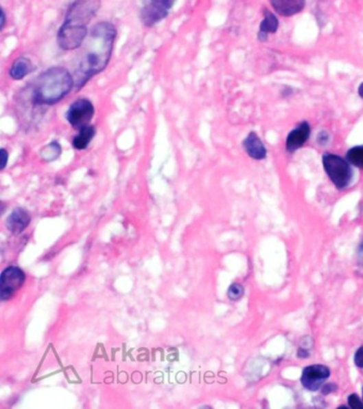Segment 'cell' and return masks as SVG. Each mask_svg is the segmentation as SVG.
Returning <instances> with one entry per match:
<instances>
[{
	"mask_svg": "<svg viewBox=\"0 0 363 409\" xmlns=\"http://www.w3.org/2000/svg\"><path fill=\"white\" fill-rule=\"evenodd\" d=\"M117 36V28L109 21H100L93 27L86 52L76 71L77 90L84 88L93 77L105 71L111 60Z\"/></svg>",
	"mask_w": 363,
	"mask_h": 409,
	"instance_id": "cell-1",
	"label": "cell"
},
{
	"mask_svg": "<svg viewBox=\"0 0 363 409\" xmlns=\"http://www.w3.org/2000/svg\"><path fill=\"white\" fill-rule=\"evenodd\" d=\"M76 87L75 77L63 67H53L40 74L34 83L31 102L34 106H53Z\"/></svg>",
	"mask_w": 363,
	"mask_h": 409,
	"instance_id": "cell-2",
	"label": "cell"
},
{
	"mask_svg": "<svg viewBox=\"0 0 363 409\" xmlns=\"http://www.w3.org/2000/svg\"><path fill=\"white\" fill-rule=\"evenodd\" d=\"M102 0H75L69 5L62 27L88 34V25L98 12Z\"/></svg>",
	"mask_w": 363,
	"mask_h": 409,
	"instance_id": "cell-3",
	"label": "cell"
},
{
	"mask_svg": "<svg viewBox=\"0 0 363 409\" xmlns=\"http://www.w3.org/2000/svg\"><path fill=\"white\" fill-rule=\"evenodd\" d=\"M323 166L326 174L337 189H345L351 185L354 173L349 161L338 155L326 153L323 156Z\"/></svg>",
	"mask_w": 363,
	"mask_h": 409,
	"instance_id": "cell-4",
	"label": "cell"
},
{
	"mask_svg": "<svg viewBox=\"0 0 363 409\" xmlns=\"http://www.w3.org/2000/svg\"><path fill=\"white\" fill-rule=\"evenodd\" d=\"M176 0H143L140 19L145 27H154L167 19Z\"/></svg>",
	"mask_w": 363,
	"mask_h": 409,
	"instance_id": "cell-5",
	"label": "cell"
},
{
	"mask_svg": "<svg viewBox=\"0 0 363 409\" xmlns=\"http://www.w3.org/2000/svg\"><path fill=\"white\" fill-rule=\"evenodd\" d=\"M95 114L94 104L88 98H78L75 100L67 111V121L74 129H81L91 125L93 116Z\"/></svg>",
	"mask_w": 363,
	"mask_h": 409,
	"instance_id": "cell-6",
	"label": "cell"
},
{
	"mask_svg": "<svg viewBox=\"0 0 363 409\" xmlns=\"http://www.w3.org/2000/svg\"><path fill=\"white\" fill-rule=\"evenodd\" d=\"M25 274L19 267H9L3 271L0 278V298L3 300L12 298L24 285Z\"/></svg>",
	"mask_w": 363,
	"mask_h": 409,
	"instance_id": "cell-7",
	"label": "cell"
},
{
	"mask_svg": "<svg viewBox=\"0 0 363 409\" xmlns=\"http://www.w3.org/2000/svg\"><path fill=\"white\" fill-rule=\"evenodd\" d=\"M330 370L325 364H312L303 370L301 383L309 391H318L329 379Z\"/></svg>",
	"mask_w": 363,
	"mask_h": 409,
	"instance_id": "cell-8",
	"label": "cell"
},
{
	"mask_svg": "<svg viewBox=\"0 0 363 409\" xmlns=\"http://www.w3.org/2000/svg\"><path fill=\"white\" fill-rule=\"evenodd\" d=\"M311 128L307 122H303L299 124L295 129L288 135L287 141H285V147L289 153L296 152L297 149L304 146L305 143L308 141L310 137Z\"/></svg>",
	"mask_w": 363,
	"mask_h": 409,
	"instance_id": "cell-9",
	"label": "cell"
},
{
	"mask_svg": "<svg viewBox=\"0 0 363 409\" xmlns=\"http://www.w3.org/2000/svg\"><path fill=\"white\" fill-rule=\"evenodd\" d=\"M276 12L283 16H292L302 12L306 5L305 0H270Z\"/></svg>",
	"mask_w": 363,
	"mask_h": 409,
	"instance_id": "cell-10",
	"label": "cell"
},
{
	"mask_svg": "<svg viewBox=\"0 0 363 409\" xmlns=\"http://www.w3.org/2000/svg\"><path fill=\"white\" fill-rule=\"evenodd\" d=\"M242 144L245 152L250 158L255 159V160H262V159L266 158V146H264V143H262L261 140L256 133H248Z\"/></svg>",
	"mask_w": 363,
	"mask_h": 409,
	"instance_id": "cell-11",
	"label": "cell"
},
{
	"mask_svg": "<svg viewBox=\"0 0 363 409\" xmlns=\"http://www.w3.org/2000/svg\"><path fill=\"white\" fill-rule=\"evenodd\" d=\"M30 215L25 209L15 208L8 217L7 226L13 234H21L30 224Z\"/></svg>",
	"mask_w": 363,
	"mask_h": 409,
	"instance_id": "cell-12",
	"label": "cell"
},
{
	"mask_svg": "<svg viewBox=\"0 0 363 409\" xmlns=\"http://www.w3.org/2000/svg\"><path fill=\"white\" fill-rule=\"evenodd\" d=\"M34 65L30 59L26 57H19L13 62L10 67V77L14 80H23L29 74L32 73Z\"/></svg>",
	"mask_w": 363,
	"mask_h": 409,
	"instance_id": "cell-13",
	"label": "cell"
},
{
	"mask_svg": "<svg viewBox=\"0 0 363 409\" xmlns=\"http://www.w3.org/2000/svg\"><path fill=\"white\" fill-rule=\"evenodd\" d=\"M96 135L95 126L89 125L79 129L78 133L73 139V147L77 151H84L88 148L90 143Z\"/></svg>",
	"mask_w": 363,
	"mask_h": 409,
	"instance_id": "cell-14",
	"label": "cell"
},
{
	"mask_svg": "<svg viewBox=\"0 0 363 409\" xmlns=\"http://www.w3.org/2000/svg\"><path fill=\"white\" fill-rule=\"evenodd\" d=\"M278 25H279V21H278L277 17L273 13L266 10L264 21H262L260 28H259L258 40L266 42L268 34H275L276 31H277Z\"/></svg>",
	"mask_w": 363,
	"mask_h": 409,
	"instance_id": "cell-15",
	"label": "cell"
},
{
	"mask_svg": "<svg viewBox=\"0 0 363 409\" xmlns=\"http://www.w3.org/2000/svg\"><path fill=\"white\" fill-rule=\"evenodd\" d=\"M62 148L61 145L57 141H53L49 144L46 145L40 151V157L43 160L50 162V161L56 160L61 156Z\"/></svg>",
	"mask_w": 363,
	"mask_h": 409,
	"instance_id": "cell-16",
	"label": "cell"
},
{
	"mask_svg": "<svg viewBox=\"0 0 363 409\" xmlns=\"http://www.w3.org/2000/svg\"><path fill=\"white\" fill-rule=\"evenodd\" d=\"M347 161L351 166H357V168L363 170V145L351 147L347 152Z\"/></svg>",
	"mask_w": 363,
	"mask_h": 409,
	"instance_id": "cell-17",
	"label": "cell"
},
{
	"mask_svg": "<svg viewBox=\"0 0 363 409\" xmlns=\"http://www.w3.org/2000/svg\"><path fill=\"white\" fill-rule=\"evenodd\" d=\"M227 294L231 300H239L244 296V288L240 284H233L228 289Z\"/></svg>",
	"mask_w": 363,
	"mask_h": 409,
	"instance_id": "cell-18",
	"label": "cell"
},
{
	"mask_svg": "<svg viewBox=\"0 0 363 409\" xmlns=\"http://www.w3.org/2000/svg\"><path fill=\"white\" fill-rule=\"evenodd\" d=\"M349 405L351 408L353 409H363V402L360 400V397L358 395H349Z\"/></svg>",
	"mask_w": 363,
	"mask_h": 409,
	"instance_id": "cell-19",
	"label": "cell"
},
{
	"mask_svg": "<svg viewBox=\"0 0 363 409\" xmlns=\"http://www.w3.org/2000/svg\"><path fill=\"white\" fill-rule=\"evenodd\" d=\"M354 362L357 367L363 369V346H360L355 353Z\"/></svg>",
	"mask_w": 363,
	"mask_h": 409,
	"instance_id": "cell-20",
	"label": "cell"
},
{
	"mask_svg": "<svg viewBox=\"0 0 363 409\" xmlns=\"http://www.w3.org/2000/svg\"><path fill=\"white\" fill-rule=\"evenodd\" d=\"M1 170L5 168L8 164V159H9V154H8L7 149L1 148Z\"/></svg>",
	"mask_w": 363,
	"mask_h": 409,
	"instance_id": "cell-21",
	"label": "cell"
},
{
	"mask_svg": "<svg viewBox=\"0 0 363 409\" xmlns=\"http://www.w3.org/2000/svg\"><path fill=\"white\" fill-rule=\"evenodd\" d=\"M328 140H329V135H327L326 133H318V142L320 143V145H325L326 143L328 142Z\"/></svg>",
	"mask_w": 363,
	"mask_h": 409,
	"instance_id": "cell-22",
	"label": "cell"
},
{
	"mask_svg": "<svg viewBox=\"0 0 363 409\" xmlns=\"http://www.w3.org/2000/svg\"><path fill=\"white\" fill-rule=\"evenodd\" d=\"M336 389H337V387H336V386L333 385V383H331L328 384V385H324L322 391H323V395H328V393H333V391H335Z\"/></svg>",
	"mask_w": 363,
	"mask_h": 409,
	"instance_id": "cell-23",
	"label": "cell"
},
{
	"mask_svg": "<svg viewBox=\"0 0 363 409\" xmlns=\"http://www.w3.org/2000/svg\"><path fill=\"white\" fill-rule=\"evenodd\" d=\"M0 19H1V23H0V30H3L5 26V13L3 10H1V17H0Z\"/></svg>",
	"mask_w": 363,
	"mask_h": 409,
	"instance_id": "cell-24",
	"label": "cell"
},
{
	"mask_svg": "<svg viewBox=\"0 0 363 409\" xmlns=\"http://www.w3.org/2000/svg\"><path fill=\"white\" fill-rule=\"evenodd\" d=\"M358 93L360 95V98H363V82L359 85Z\"/></svg>",
	"mask_w": 363,
	"mask_h": 409,
	"instance_id": "cell-25",
	"label": "cell"
},
{
	"mask_svg": "<svg viewBox=\"0 0 363 409\" xmlns=\"http://www.w3.org/2000/svg\"><path fill=\"white\" fill-rule=\"evenodd\" d=\"M360 258L363 259V243L360 246Z\"/></svg>",
	"mask_w": 363,
	"mask_h": 409,
	"instance_id": "cell-26",
	"label": "cell"
}]
</instances>
